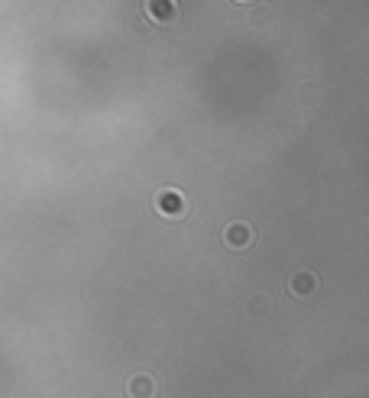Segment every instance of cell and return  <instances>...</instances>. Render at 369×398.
<instances>
[{"instance_id":"6da1fadb","label":"cell","mask_w":369,"mask_h":398,"mask_svg":"<svg viewBox=\"0 0 369 398\" xmlns=\"http://www.w3.org/2000/svg\"><path fill=\"white\" fill-rule=\"evenodd\" d=\"M156 210L166 217H181L188 210V201H185V195H181L178 188H162L159 195H156Z\"/></svg>"},{"instance_id":"7a4b0ae2","label":"cell","mask_w":369,"mask_h":398,"mask_svg":"<svg viewBox=\"0 0 369 398\" xmlns=\"http://www.w3.org/2000/svg\"><path fill=\"white\" fill-rule=\"evenodd\" d=\"M146 16L159 26H168L178 16V0H146Z\"/></svg>"},{"instance_id":"3957f363","label":"cell","mask_w":369,"mask_h":398,"mask_svg":"<svg viewBox=\"0 0 369 398\" xmlns=\"http://www.w3.org/2000/svg\"><path fill=\"white\" fill-rule=\"evenodd\" d=\"M223 240H227L230 250H246V246L253 243V227L243 224V220H237V224H230V227H227Z\"/></svg>"},{"instance_id":"277c9868","label":"cell","mask_w":369,"mask_h":398,"mask_svg":"<svg viewBox=\"0 0 369 398\" xmlns=\"http://www.w3.org/2000/svg\"><path fill=\"white\" fill-rule=\"evenodd\" d=\"M288 292L298 295V298H308L311 292H318V279H314L311 272H295L292 279H288Z\"/></svg>"},{"instance_id":"5b68a950","label":"cell","mask_w":369,"mask_h":398,"mask_svg":"<svg viewBox=\"0 0 369 398\" xmlns=\"http://www.w3.org/2000/svg\"><path fill=\"white\" fill-rule=\"evenodd\" d=\"M126 392H130V398H153L156 395V379L146 376V372H140V376L130 379Z\"/></svg>"},{"instance_id":"8992f818","label":"cell","mask_w":369,"mask_h":398,"mask_svg":"<svg viewBox=\"0 0 369 398\" xmlns=\"http://www.w3.org/2000/svg\"><path fill=\"white\" fill-rule=\"evenodd\" d=\"M250 311H253V315H263V311H269V301L253 298V301H250Z\"/></svg>"},{"instance_id":"52a82bcc","label":"cell","mask_w":369,"mask_h":398,"mask_svg":"<svg viewBox=\"0 0 369 398\" xmlns=\"http://www.w3.org/2000/svg\"><path fill=\"white\" fill-rule=\"evenodd\" d=\"M266 20H269V14H266V10H259V14L256 16H253V23H256V26H263V23Z\"/></svg>"},{"instance_id":"ba28073f","label":"cell","mask_w":369,"mask_h":398,"mask_svg":"<svg viewBox=\"0 0 369 398\" xmlns=\"http://www.w3.org/2000/svg\"><path fill=\"white\" fill-rule=\"evenodd\" d=\"M243 4H246V0H243Z\"/></svg>"}]
</instances>
